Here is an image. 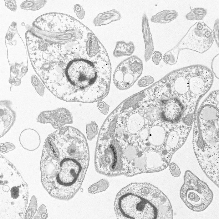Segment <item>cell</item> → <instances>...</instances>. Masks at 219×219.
I'll return each mask as SVG.
<instances>
[{"label": "cell", "mask_w": 219, "mask_h": 219, "mask_svg": "<svg viewBox=\"0 0 219 219\" xmlns=\"http://www.w3.org/2000/svg\"><path fill=\"white\" fill-rule=\"evenodd\" d=\"M111 75L107 51L92 33L55 47L49 55L41 79L61 100L92 103L108 94Z\"/></svg>", "instance_id": "1"}, {"label": "cell", "mask_w": 219, "mask_h": 219, "mask_svg": "<svg viewBox=\"0 0 219 219\" xmlns=\"http://www.w3.org/2000/svg\"><path fill=\"white\" fill-rule=\"evenodd\" d=\"M89 161L85 137L79 130L64 126L45 140L40 163L42 185L52 197L68 201L81 187Z\"/></svg>", "instance_id": "2"}, {"label": "cell", "mask_w": 219, "mask_h": 219, "mask_svg": "<svg viewBox=\"0 0 219 219\" xmlns=\"http://www.w3.org/2000/svg\"><path fill=\"white\" fill-rule=\"evenodd\" d=\"M167 202L166 196L157 187L135 182L119 191L114 206L118 219H161Z\"/></svg>", "instance_id": "3"}, {"label": "cell", "mask_w": 219, "mask_h": 219, "mask_svg": "<svg viewBox=\"0 0 219 219\" xmlns=\"http://www.w3.org/2000/svg\"><path fill=\"white\" fill-rule=\"evenodd\" d=\"M0 219H23L28 186L15 166L0 155Z\"/></svg>", "instance_id": "4"}, {"label": "cell", "mask_w": 219, "mask_h": 219, "mask_svg": "<svg viewBox=\"0 0 219 219\" xmlns=\"http://www.w3.org/2000/svg\"><path fill=\"white\" fill-rule=\"evenodd\" d=\"M180 195L188 207L197 212L206 208L213 197V192L207 185L188 170L185 172Z\"/></svg>", "instance_id": "5"}, {"label": "cell", "mask_w": 219, "mask_h": 219, "mask_svg": "<svg viewBox=\"0 0 219 219\" xmlns=\"http://www.w3.org/2000/svg\"><path fill=\"white\" fill-rule=\"evenodd\" d=\"M214 40L212 30L205 23H196L176 46L181 51L190 49L202 53L208 50Z\"/></svg>", "instance_id": "6"}, {"label": "cell", "mask_w": 219, "mask_h": 219, "mask_svg": "<svg viewBox=\"0 0 219 219\" xmlns=\"http://www.w3.org/2000/svg\"><path fill=\"white\" fill-rule=\"evenodd\" d=\"M143 64L138 56L133 55L121 61L115 69L113 75L114 83L120 90L130 88L141 74Z\"/></svg>", "instance_id": "7"}, {"label": "cell", "mask_w": 219, "mask_h": 219, "mask_svg": "<svg viewBox=\"0 0 219 219\" xmlns=\"http://www.w3.org/2000/svg\"><path fill=\"white\" fill-rule=\"evenodd\" d=\"M37 121L43 124H50L54 129H58L66 124L73 123V118L68 109L59 108L42 112L38 116Z\"/></svg>", "instance_id": "8"}, {"label": "cell", "mask_w": 219, "mask_h": 219, "mask_svg": "<svg viewBox=\"0 0 219 219\" xmlns=\"http://www.w3.org/2000/svg\"><path fill=\"white\" fill-rule=\"evenodd\" d=\"M12 103L8 100L0 103V137L5 135L13 125L16 118L15 112L11 107Z\"/></svg>", "instance_id": "9"}, {"label": "cell", "mask_w": 219, "mask_h": 219, "mask_svg": "<svg viewBox=\"0 0 219 219\" xmlns=\"http://www.w3.org/2000/svg\"><path fill=\"white\" fill-rule=\"evenodd\" d=\"M19 140L23 148L31 151L38 149L41 143L40 137L38 133L31 128L26 129L22 131Z\"/></svg>", "instance_id": "10"}, {"label": "cell", "mask_w": 219, "mask_h": 219, "mask_svg": "<svg viewBox=\"0 0 219 219\" xmlns=\"http://www.w3.org/2000/svg\"><path fill=\"white\" fill-rule=\"evenodd\" d=\"M142 30L145 45V59L147 62L153 54L154 46L152 35L150 32L147 16L146 13L143 14L141 22Z\"/></svg>", "instance_id": "11"}, {"label": "cell", "mask_w": 219, "mask_h": 219, "mask_svg": "<svg viewBox=\"0 0 219 219\" xmlns=\"http://www.w3.org/2000/svg\"><path fill=\"white\" fill-rule=\"evenodd\" d=\"M121 17V13L119 11L113 9L99 14L94 18L93 23L95 26L105 25L120 20Z\"/></svg>", "instance_id": "12"}, {"label": "cell", "mask_w": 219, "mask_h": 219, "mask_svg": "<svg viewBox=\"0 0 219 219\" xmlns=\"http://www.w3.org/2000/svg\"><path fill=\"white\" fill-rule=\"evenodd\" d=\"M135 47L134 43L130 41L126 43L123 41H118L116 43L113 55L115 57L130 56L134 53Z\"/></svg>", "instance_id": "13"}, {"label": "cell", "mask_w": 219, "mask_h": 219, "mask_svg": "<svg viewBox=\"0 0 219 219\" xmlns=\"http://www.w3.org/2000/svg\"><path fill=\"white\" fill-rule=\"evenodd\" d=\"M178 15V13L176 10H164L152 16L150 20L155 23L165 24L174 20Z\"/></svg>", "instance_id": "14"}, {"label": "cell", "mask_w": 219, "mask_h": 219, "mask_svg": "<svg viewBox=\"0 0 219 219\" xmlns=\"http://www.w3.org/2000/svg\"><path fill=\"white\" fill-rule=\"evenodd\" d=\"M191 9V11L187 13L186 19L188 20H201L207 14L206 9L202 8H197Z\"/></svg>", "instance_id": "15"}, {"label": "cell", "mask_w": 219, "mask_h": 219, "mask_svg": "<svg viewBox=\"0 0 219 219\" xmlns=\"http://www.w3.org/2000/svg\"><path fill=\"white\" fill-rule=\"evenodd\" d=\"M180 51L177 47L175 46L173 48L167 52L163 57V59L164 62L170 65L175 64L177 62Z\"/></svg>", "instance_id": "16"}, {"label": "cell", "mask_w": 219, "mask_h": 219, "mask_svg": "<svg viewBox=\"0 0 219 219\" xmlns=\"http://www.w3.org/2000/svg\"><path fill=\"white\" fill-rule=\"evenodd\" d=\"M109 185V182L107 180L103 179L91 185L88 191L91 194L97 193L106 190Z\"/></svg>", "instance_id": "17"}, {"label": "cell", "mask_w": 219, "mask_h": 219, "mask_svg": "<svg viewBox=\"0 0 219 219\" xmlns=\"http://www.w3.org/2000/svg\"><path fill=\"white\" fill-rule=\"evenodd\" d=\"M46 3V1H26L21 5L22 9L35 10L42 7Z\"/></svg>", "instance_id": "18"}, {"label": "cell", "mask_w": 219, "mask_h": 219, "mask_svg": "<svg viewBox=\"0 0 219 219\" xmlns=\"http://www.w3.org/2000/svg\"><path fill=\"white\" fill-rule=\"evenodd\" d=\"M98 126L94 121H92L86 125V133L87 139L89 141L93 140L98 132Z\"/></svg>", "instance_id": "19"}, {"label": "cell", "mask_w": 219, "mask_h": 219, "mask_svg": "<svg viewBox=\"0 0 219 219\" xmlns=\"http://www.w3.org/2000/svg\"><path fill=\"white\" fill-rule=\"evenodd\" d=\"M31 83L35 88L36 92L41 96H43L44 93L45 88L43 85L36 75L32 76L31 79Z\"/></svg>", "instance_id": "20"}, {"label": "cell", "mask_w": 219, "mask_h": 219, "mask_svg": "<svg viewBox=\"0 0 219 219\" xmlns=\"http://www.w3.org/2000/svg\"><path fill=\"white\" fill-rule=\"evenodd\" d=\"M154 81L153 77L150 76L142 77L138 82V84L140 87H144L149 86Z\"/></svg>", "instance_id": "21"}, {"label": "cell", "mask_w": 219, "mask_h": 219, "mask_svg": "<svg viewBox=\"0 0 219 219\" xmlns=\"http://www.w3.org/2000/svg\"><path fill=\"white\" fill-rule=\"evenodd\" d=\"M211 67L212 73L217 78L219 79V54L213 59Z\"/></svg>", "instance_id": "22"}, {"label": "cell", "mask_w": 219, "mask_h": 219, "mask_svg": "<svg viewBox=\"0 0 219 219\" xmlns=\"http://www.w3.org/2000/svg\"><path fill=\"white\" fill-rule=\"evenodd\" d=\"M15 145L10 142H5L0 144V152L5 154L15 149Z\"/></svg>", "instance_id": "23"}, {"label": "cell", "mask_w": 219, "mask_h": 219, "mask_svg": "<svg viewBox=\"0 0 219 219\" xmlns=\"http://www.w3.org/2000/svg\"><path fill=\"white\" fill-rule=\"evenodd\" d=\"M74 10L77 17L79 19H82L85 15V12L83 8L79 4L74 5Z\"/></svg>", "instance_id": "24"}, {"label": "cell", "mask_w": 219, "mask_h": 219, "mask_svg": "<svg viewBox=\"0 0 219 219\" xmlns=\"http://www.w3.org/2000/svg\"><path fill=\"white\" fill-rule=\"evenodd\" d=\"M97 106L99 109L103 114L106 115L108 113L109 106L104 101L100 100L98 101Z\"/></svg>", "instance_id": "25"}, {"label": "cell", "mask_w": 219, "mask_h": 219, "mask_svg": "<svg viewBox=\"0 0 219 219\" xmlns=\"http://www.w3.org/2000/svg\"><path fill=\"white\" fill-rule=\"evenodd\" d=\"M169 170L172 175L174 177H178L181 174V171L178 166L175 163H172L170 164Z\"/></svg>", "instance_id": "26"}, {"label": "cell", "mask_w": 219, "mask_h": 219, "mask_svg": "<svg viewBox=\"0 0 219 219\" xmlns=\"http://www.w3.org/2000/svg\"><path fill=\"white\" fill-rule=\"evenodd\" d=\"M219 18L217 19L215 21L213 28V33L214 36V39L218 47H219Z\"/></svg>", "instance_id": "27"}, {"label": "cell", "mask_w": 219, "mask_h": 219, "mask_svg": "<svg viewBox=\"0 0 219 219\" xmlns=\"http://www.w3.org/2000/svg\"><path fill=\"white\" fill-rule=\"evenodd\" d=\"M162 58V54L159 51H155L152 54V61L156 65H158Z\"/></svg>", "instance_id": "28"}, {"label": "cell", "mask_w": 219, "mask_h": 219, "mask_svg": "<svg viewBox=\"0 0 219 219\" xmlns=\"http://www.w3.org/2000/svg\"><path fill=\"white\" fill-rule=\"evenodd\" d=\"M6 6L10 10L15 11L17 9V5L15 0H5Z\"/></svg>", "instance_id": "29"}]
</instances>
